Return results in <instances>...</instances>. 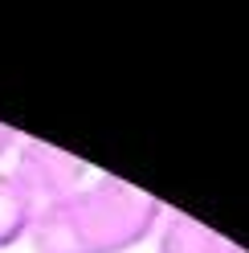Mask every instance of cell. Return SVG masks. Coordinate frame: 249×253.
I'll return each instance as SVG.
<instances>
[{
	"label": "cell",
	"instance_id": "cell-3",
	"mask_svg": "<svg viewBox=\"0 0 249 253\" xmlns=\"http://www.w3.org/2000/svg\"><path fill=\"white\" fill-rule=\"evenodd\" d=\"M233 241H225L216 229L200 225L188 212H172L167 209L160 229H155V253H229Z\"/></svg>",
	"mask_w": 249,
	"mask_h": 253
},
{
	"label": "cell",
	"instance_id": "cell-1",
	"mask_svg": "<svg viewBox=\"0 0 249 253\" xmlns=\"http://www.w3.org/2000/svg\"><path fill=\"white\" fill-rule=\"evenodd\" d=\"M164 204L119 176H90L74 196L45 204L25 241L33 253H127L155 237Z\"/></svg>",
	"mask_w": 249,
	"mask_h": 253
},
{
	"label": "cell",
	"instance_id": "cell-2",
	"mask_svg": "<svg viewBox=\"0 0 249 253\" xmlns=\"http://www.w3.org/2000/svg\"><path fill=\"white\" fill-rule=\"evenodd\" d=\"M12 180L33 196L37 209H45V204H57V200L74 196L90 180V168H86V160H78V155L61 151L53 143L21 139L17 160H12Z\"/></svg>",
	"mask_w": 249,
	"mask_h": 253
},
{
	"label": "cell",
	"instance_id": "cell-6",
	"mask_svg": "<svg viewBox=\"0 0 249 253\" xmlns=\"http://www.w3.org/2000/svg\"><path fill=\"white\" fill-rule=\"evenodd\" d=\"M229 253H249V249H241V245H229Z\"/></svg>",
	"mask_w": 249,
	"mask_h": 253
},
{
	"label": "cell",
	"instance_id": "cell-5",
	"mask_svg": "<svg viewBox=\"0 0 249 253\" xmlns=\"http://www.w3.org/2000/svg\"><path fill=\"white\" fill-rule=\"evenodd\" d=\"M17 143H21V135L12 131L8 123H0V160H4V155H12V151H17Z\"/></svg>",
	"mask_w": 249,
	"mask_h": 253
},
{
	"label": "cell",
	"instance_id": "cell-4",
	"mask_svg": "<svg viewBox=\"0 0 249 253\" xmlns=\"http://www.w3.org/2000/svg\"><path fill=\"white\" fill-rule=\"evenodd\" d=\"M33 216H37L33 196L12 180V171H0V253L25 241L33 229Z\"/></svg>",
	"mask_w": 249,
	"mask_h": 253
}]
</instances>
